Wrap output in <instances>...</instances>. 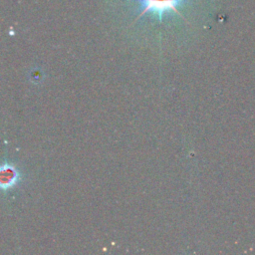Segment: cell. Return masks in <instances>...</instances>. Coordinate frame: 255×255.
Instances as JSON below:
<instances>
[{"mask_svg": "<svg viewBox=\"0 0 255 255\" xmlns=\"http://www.w3.org/2000/svg\"><path fill=\"white\" fill-rule=\"evenodd\" d=\"M136 1L140 3V12L137 18L145 15L146 13H151L159 21H161L163 14L169 11L183 18V16L180 14L177 7L179 3L184 0H136Z\"/></svg>", "mask_w": 255, "mask_h": 255, "instance_id": "6da1fadb", "label": "cell"}, {"mask_svg": "<svg viewBox=\"0 0 255 255\" xmlns=\"http://www.w3.org/2000/svg\"><path fill=\"white\" fill-rule=\"evenodd\" d=\"M20 179L21 174L15 165L8 162L2 164L0 169V185L4 191L13 188L19 183Z\"/></svg>", "mask_w": 255, "mask_h": 255, "instance_id": "7a4b0ae2", "label": "cell"}]
</instances>
